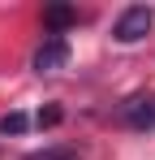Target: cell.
<instances>
[{
	"label": "cell",
	"instance_id": "1",
	"mask_svg": "<svg viewBox=\"0 0 155 160\" xmlns=\"http://www.w3.org/2000/svg\"><path fill=\"white\" fill-rule=\"evenodd\" d=\"M151 26H155V9L151 4H129L125 13L116 18V26H112V39L116 43H138V39H147Z\"/></svg>",
	"mask_w": 155,
	"mask_h": 160
},
{
	"label": "cell",
	"instance_id": "2",
	"mask_svg": "<svg viewBox=\"0 0 155 160\" xmlns=\"http://www.w3.org/2000/svg\"><path fill=\"white\" fill-rule=\"evenodd\" d=\"M69 65V43H65V35H48L35 56H30V69L35 74H56V69H65Z\"/></svg>",
	"mask_w": 155,
	"mask_h": 160
},
{
	"label": "cell",
	"instance_id": "3",
	"mask_svg": "<svg viewBox=\"0 0 155 160\" xmlns=\"http://www.w3.org/2000/svg\"><path fill=\"white\" fill-rule=\"evenodd\" d=\"M121 121L134 130H155V95L151 91H138L121 104Z\"/></svg>",
	"mask_w": 155,
	"mask_h": 160
},
{
	"label": "cell",
	"instance_id": "4",
	"mask_svg": "<svg viewBox=\"0 0 155 160\" xmlns=\"http://www.w3.org/2000/svg\"><path fill=\"white\" fill-rule=\"evenodd\" d=\"M43 22L60 35L65 26H73V22H78V9H73V4H48V9H43Z\"/></svg>",
	"mask_w": 155,
	"mask_h": 160
},
{
	"label": "cell",
	"instance_id": "5",
	"mask_svg": "<svg viewBox=\"0 0 155 160\" xmlns=\"http://www.w3.org/2000/svg\"><path fill=\"white\" fill-rule=\"evenodd\" d=\"M26 160H82V147H43V152H30Z\"/></svg>",
	"mask_w": 155,
	"mask_h": 160
},
{
	"label": "cell",
	"instance_id": "6",
	"mask_svg": "<svg viewBox=\"0 0 155 160\" xmlns=\"http://www.w3.org/2000/svg\"><path fill=\"white\" fill-rule=\"evenodd\" d=\"M26 126H30L26 112H4V117H0V134H22Z\"/></svg>",
	"mask_w": 155,
	"mask_h": 160
},
{
	"label": "cell",
	"instance_id": "7",
	"mask_svg": "<svg viewBox=\"0 0 155 160\" xmlns=\"http://www.w3.org/2000/svg\"><path fill=\"white\" fill-rule=\"evenodd\" d=\"M35 121H39V130H43V126H60V121H65V112H60V104H48V108H39V117H35Z\"/></svg>",
	"mask_w": 155,
	"mask_h": 160
}]
</instances>
